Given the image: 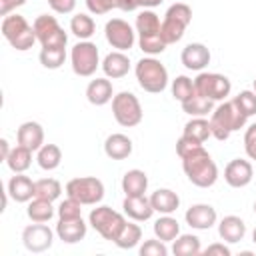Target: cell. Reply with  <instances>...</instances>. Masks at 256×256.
I'll return each instance as SVG.
<instances>
[{"label": "cell", "instance_id": "6da1fadb", "mask_svg": "<svg viewBox=\"0 0 256 256\" xmlns=\"http://www.w3.org/2000/svg\"><path fill=\"white\" fill-rule=\"evenodd\" d=\"M182 170L188 180L198 188H210L218 180V166L212 156L204 150V146L182 158Z\"/></svg>", "mask_w": 256, "mask_h": 256}, {"label": "cell", "instance_id": "7a4b0ae2", "mask_svg": "<svg viewBox=\"0 0 256 256\" xmlns=\"http://www.w3.org/2000/svg\"><path fill=\"white\" fill-rule=\"evenodd\" d=\"M248 116L240 112V108L234 104V100H228V102H222L218 104L214 110H212V116H210V130H212V136L220 142L228 140L232 132L244 128Z\"/></svg>", "mask_w": 256, "mask_h": 256}, {"label": "cell", "instance_id": "3957f363", "mask_svg": "<svg viewBox=\"0 0 256 256\" xmlns=\"http://www.w3.org/2000/svg\"><path fill=\"white\" fill-rule=\"evenodd\" d=\"M134 74H136V80L140 84V88L144 92H150V94H160L166 90L168 86V70L166 66L156 60L154 56H144L136 62V68H134Z\"/></svg>", "mask_w": 256, "mask_h": 256}, {"label": "cell", "instance_id": "277c9868", "mask_svg": "<svg viewBox=\"0 0 256 256\" xmlns=\"http://www.w3.org/2000/svg\"><path fill=\"white\" fill-rule=\"evenodd\" d=\"M2 36L18 52L30 50L34 46V42L38 40L34 26H30L28 20L20 14H8L2 18Z\"/></svg>", "mask_w": 256, "mask_h": 256}, {"label": "cell", "instance_id": "5b68a950", "mask_svg": "<svg viewBox=\"0 0 256 256\" xmlns=\"http://www.w3.org/2000/svg\"><path fill=\"white\" fill-rule=\"evenodd\" d=\"M192 22V8L184 2H176L172 4L166 14L164 20L160 24V34L164 38L166 44H176L182 40L184 30L188 28V24Z\"/></svg>", "mask_w": 256, "mask_h": 256}, {"label": "cell", "instance_id": "8992f818", "mask_svg": "<svg viewBox=\"0 0 256 256\" xmlns=\"http://www.w3.org/2000/svg\"><path fill=\"white\" fill-rule=\"evenodd\" d=\"M126 218L112 210L110 206H96L90 210V216H88V224L104 238V240H110L114 242L118 238V234L122 232V228L126 226Z\"/></svg>", "mask_w": 256, "mask_h": 256}, {"label": "cell", "instance_id": "52a82bcc", "mask_svg": "<svg viewBox=\"0 0 256 256\" xmlns=\"http://www.w3.org/2000/svg\"><path fill=\"white\" fill-rule=\"evenodd\" d=\"M66 194L82 206H96L104 198V184L96 176H78L66 182Z\"/></svg>", "mask_w": 256, "mask_h": 256}, {"label": "cell", "instance_id": "ba28073f", "mask_svg": "<svg viewBox=\"0 0 256 256\" xmlns=\"http://www.w3.org/2000/svg\"><path fill=\"white\" fill-rule=\"evenodd\" d=\"M112 114H114V120L124 128L138 126L142 122V116H144L140 100L128 90H122V92L114 94V98H112Z\"/></svg>", "mask_w": 256, "mask_h": 256}, {"label": "cell", "instance_id": "9c48e42d", "mask_svg": "<svg viewBox=\"0 0 256 256\" xmlns=\"http://www.w3.org/2000/svg\"><path fill=\"white\" fill-rule=\"evenodd\" d=\"M70 64H72V72L76 76H82V78L92 76L96 72V68L100 66L98 46L90 40H80L78 44L72 46Z\"/></svg>", "mask_w": 256, "mask_h": 256}, {"label": "cell", "instance_id": "30bf717a", "mask_svg": "<svg viewBox=\"0 0 256 256\" xmlns=\"http://www.w3.org/2000/svg\"><path fill=\"white\" fill-rule=\"evenodd\" d=\"M34 32L42 48H66L68 34L62 30L58 20L50 14H40L34 20Z\"/></svg>", "mask_w": 256, "mask_h": 256}, {"label": "cell", "instance_id": "8fae6325", "mask_svg": "<svg viewBox=\"0 0 256 256\" xmlns=\"http://www.w3.org/2000/svg\"><path fill=\"white\" fill-rule=\"evenodd\" d=\"M194 90L212 102H220L226 96H230L232 82L228 80V76L218 72H200L194 78Z\"/></svg>", "mask_w": 256, "mask_h": 256}, {"label": "cell", "instance_id": "7c38bea8", "mask_svg": "<svg viewBox=\"0 0 256 256\" xmlns=\"http://www.w3.org/2000/svg\"><path fill=\"white\" fill-rule=\"evenodd\" d=\"M104 36H106V42H108L112 48L120 50V52L130 50V48L134 46V42H136V32H134V28H132L126 20H122V18H112V20H108L106 26H104Z\"/></svg>", "mask_w": 256, "mask_h": 256}, {"label": "cell", "instance_id": "4fadbf2b", "mask_svg": "<svg viewBox=\"0 0 256 256\" xmlns=\"http://www.w3.org/2000/svg\"><path fill=\"white\" fill-rule=\"evenodd\" d=\"M52 242H54V232L46 226V222H34L22 230V244L32 254L50 250Z\"/></svg>", "mask_w": 256, "mask_h": 256}, {"label": "cell", "instance_id": "5bb4252c", "mask_svg": "<svg viewBox=\"0 0 256 256\" xmlns=\"http://www.w3.org/2000/svg\"><path fill=\"white\" fill-rule=\"evenodd\" d=\"M252 176H254V168L244 158H234L224 168V180L232 188H244V186H248L252 182Z\"/></svg>", "mask_w": 256, "mask_h": 256}, {"label": "cell", "instance_id": "9a60e30c", "mask_svg": "<svg viewBox=\"0 0 256 256\" xmlns=\"http://www.w3.org/2000/svg\"><path fill=\"white\" fill-rule=\"evenodd\" d=\"M184 220L194 230H208V228H212L216 224L218 214H216V208L210 206V204H192L186 210Z\"/></svg>", "mask_w": 256, "mask_h": 256}, {"label": "cell", "instance_id": "2e32d148", "mask_svg": "<svg viewBox=\"0 0 256 256\" xmlns=\"http://www.w3.org/2000/svg\"><path fill=\"white\" fill-rule=\"evenodd\" d=\"M86 232H88V224L82 220V216H78V218H58L56 236L62 242L76 244V242L86 238Z\"/></svg>", "mask_w": 256, "mask_h": 256}, {"label": "cell", "instance_id": "e0dca14e", "mask_svg": "<svg viewBox=\"0 0 256 256\" xmlns=\"http://www.w3.org/2000/svg\"><path fill=\"white\" fill-rule=\"evenodd\" d=\"M210 50L208 46L200 44V42H190L188 46L182 48V54H180V60L182 64L188 68V70H204L208 64H210Z\"/></svg>", "mask_w": 256, "mask_h": 256}, {"label": "cell", "instance_id": "ac0fdd59", "mask_svg": "<svg viewBox=\"0 0 256 256\" xmlns=\"http://www.w3.org/2000/svg\"><path fill=\"white\" fill-rule=\"evenodd\" d=\"M16 140L20 146H26L32 152H38L44 146V128L34 120L22 122L16 130Z\"/></svg>", "mask_w": 256, "mask_h": 256}, {"label": "cell", "instance_id": "d6986e66", "mask_svg": "<svg viewBox=\"0 0 256 256\" xmlns=\"http://www.w3.org/2000/svg\"><path fill=\"white\" fill-rule=\"evenodd\" d=\"M6 192L14 202L24 204V202H30L36 196V182H32V178L24 176V172H22V174H16L8 180Z\"/></svg>", "mask_w": 256, "mask_h": 256}, {"label": "cell", "instance_id": "ffe728a7", "mask_svg": "<svg viewBox=\"0 0 256 256\" xmlns=\"http://www.w3.org/2000/svg\"><path fill=\"white\" fill-rule=\"evenodd\" d=\"M122 210L134 222H146L154 214L150 198H146V196H126L122 202Z\"/></svg>", "mask_w": 256, "mask_h": 256}, {"label": "cell", "instance_id": "44dd1931", "mask_svg": "<svg viewBox=\"0 0 256 256\" xmlns=\"http://www.w3.org/2000/svg\"><path fill=\"white\" fill-rule=\"evenodd\" d=\"M218 236L226 242V244H238L240 240H244L246 236V224L240 216H224L218 224Z\"/></svg>", "mask_w": 256, "mask_h": 256}, {"label": "cell", "instance_id": "7402d4cb", "mask_svg": "<svg viewBox=\"0 0 256 256\" xmlns=\"http://www.w3.org/2000/svg\"><path fill=\"white\" fill-rule=\"evenodd\" d=\"M112 98H114V88H112V82L108 78H94L88 82L86 100L92 106H104V104L112 102Z\"/></svg>", "mask_w": 256, "mask_h": 256}, {"label": "cell", "instance_id": "603a6c76", "mask_svg": "<svg viewBox=\"0 0 256 256\" xmlns=\"http://www.w3.org/2000/svg\"><path fill=\"white\" fill-rule=\"evenodd\" d=\"M102 72L106 74V78H112V80H118V78H124L130 70V58L120 52V50H114L110 54L104 56L102 60Z\"/></svg>", "mask_w": 256, "mask_h": 256}, {"label": "cell", "instance_id": "cb8c5ba5", "mask_svg": "<svg viewBox=\"0 0 256 256\" xmlns=\"http://www.w3.org/2000/svg\"><path fill=\"white\" fill-rule=\"evenodd\" d=\"M132 140L126 136V134H110L104 142V154L110 158V160H126L130 154H132Z\"/></svg>", "mask_w": 256, "mask_h": 256}, {"label": "cell", "instance_id": "d4e9b609", "mask_svg": "<svg viewBox=\"0 0 256 256\" xmlns=\"http://www.w3.org/2000/svg\"><path fill=\"white\" fill-rule=\"evenodd\" d=\"M150 204L158 214H172L180 206V196L170 188H158L150 194Z\"/></svg>", "mask_w": 256, "mask_h": 256}, {"label": "cell", "instance_id": "484cf974", "mask_svg": "<svg viewBox=\"0 0 256 256\" xmlns=\"http://www.w3.org/2000/svg\"><path fill=\"white\" fill-rule=\"evenodd\" d=\"M148 190V176L140 168H132L122 176V192L126 196H144Z\"/></svg>", "mask_w": 256, "mask_h": 256}, {"label": "cell", "instance_id": "4316f807", "mask_svg": "<svg viewBox=\"0 0 256 256\" xmlns=\"http://www.w3.org/2000/svg\"><path fill=\"white\" fill-rule=\"evenodd\" d=\"M30 164H32V150L26 148V146H20V144H16V146L10 150L8 158H6V166H8L14 174L26 172V170L30 168Z\"/></svg>", "mask_w": 256, "mask_h": 256}, {"label": "cell", "instance_id": "83f0119b", "mask_svg": "<svg viewBox=\"0 0 256 256\" xmlns=\"http://www.w3.org/2000/svg\"><path fill=\"white\" fill-rule=\"evenodd\" d=\"M154 234L158 240L162 242H172L180 236V224L176 218H172L170 214H162L156 222H154Z\"/></svg>", "mask_w": 256, "mask_h": 256}, {"label": "cell", "instance_id": "f1b7e54d", "mask_svg": "<svg viewBox=\"0 0 256 256\" xmlns=\"http://www.w3.org/2000/svg\"><path fill=\"white\" fill-rule=\"evenodd\" d=\"M184 136L196 140V142H206L210 136H212V130H210V120H206L204 116H192V120H188L184 124Z\"/></svg>", "mask_w": 256, "mask_h": 256}, {"label": "cell", "instance_id": "f546056e", "mask_svg": "<svg viewBox=\"0 0 256 256\" xmlns=\"http://www.w3.org/2000/svg\"><path fill=\"white\" fill-rule=\"evenodd\" d=\"M180 104H182V110H184L188 116H208V114L214 110V102L208 100L206 96L198 94L196 90H194V94H192L190 98H186V100L180 102Z\"/></svg>", "mask_w": 256, "mask_h": 256}, {"label": "cell", "instance_id": "4dcf8cb0", "mask_svg": "<svg viewBox=\"0 0 256 256\" xmlns=\"http://www.w3.org/2000/svg\"><path fill=\"white\" fill-rule=\"evenodd\" d=\"M202 252L200 238L194 234H180L176 240H172V254L174 256H196Z\"/></svg>", "mask_w": 256, "mask_h": 256}, {"label": "cell", "instance_id": "1f68e13d", "mask_svg": "<svg viewBox=\"0 0 256 256\" xmlns=\"http://www.w3.org/2000/svg\"><path fill=\"white\" fill-rule=\"evenodd\" d=\"M36 162L42 170H56L62 162V150L56 144H44L38 154H36Z\"/></svg>", "mask_w": 256, "mask_h": 256}, {"label": "cell", "instance_id": "d6a6232c", "mask_svg": "<svg viewBox=\"0 0 256 256\" xmlns=\"http://www.w3.org/2000/svg\"><path fill=\"white\" fill-rule=\"evenodd\" d=\"M26 214L32 222H50L52 216H54V206L50 200H44V198H34L28 202V208H26Z\"/></svg>", "mask_w": 256, "mask_h": 256}, {"label": "cell", "instance_id": "836d02e7", "mask_svg": "<svg viewBox=\"0 0 256 256\" xmlns=\"http://www.w3.org/2000/svg\"><path fill=\"white\" fill-rule=\"evenodd\" d=\"M160 18L156 12H152L150 8H144L138 16H136V32L138 36H148V34H160Z\"/></svg>", "mask_w": 256, "mask_h": 256}, {"label": "cell", "instance_id": "e575fe53", "mask_svg": "<svg viewBox=\"0 0 256 256\" xmlns=\"http://www.w3.org/2000/svg\"><path fill=\"white\" fill-rule=\"evenodd\" d=\"M140 240H142V228L132 220V222H126V226L122 228V232L118 234L114 244L118 248H122V250H130V248L138 246Z\"/></svg>", "mask_w": 256, "mask_h": 256}, {"label": "cell", "instance_id": "d590c367", "mask_svg": "<svg viewBox=\"0 0 256 256\" xmlns=\"http://www.w3.org/2000/svg\"><path fill=\"white\" fill-rule=\"evenodd\" d=\"M70 32L76 38H80V40H88L96 32V24H94L92 16L80 12V14H74L72 16V20H70Z\"/></svg>", "mask_w": 256, "mask_h": 256}, {"label": "cell", "instance_id": "8d00e7d4", "mask_svg": "<svg viewBox=\"0 0 256 256\" xmlns=\"http://www.w3.org/2000/svg\"><path fill=\"white\" fill-rule=\"evenodd\" d=\"M62 194V184L56 178H40L36 180V196L34 198H44L54 202Z\"/></svg>", "mask_w": 256, "mask_h": 256}, {"label": "cell", "instance_id": "74e56055", "mask_svg": "<svg viewBox=\"0 0 256 256\" xmlns=\"http://www.w3.org/2000/svg\"><path fill=\"white\" fill-rule=\"evenodd\" d=\"M40 64L48 70H58L66 60V48H42L40 50Z\"/></svg>", "mask_w": 256, "mask_h": 256}, {"label": "cell", "instance_id": "f35d334b", "mask_svg": "<svg viewBox=\"0 0 256 256\" xmlns=\"http://www.w3.org/2000/svg\"><path fill=\"white\" fill-rule=\"evenodd\" d=\"M194 94V80L188 76H176L172 80V96L178 102H184Z\"/></svg>", "mask_w": 256, "mask_h": 256}, {"label": "cell", "instance_id": "ab89813d", "mask_svg": "<svg viewBox=\"0 0 256 256\" xmlns=\"http://www.w3.org/2000/svg\"><path fill=\"white\" fill-rule=\"evenodd\" d=\"M234 104L240 108L242 114H246L248 118L256 114V92L254 90H242L238 96L232 98Z\"/></svg>", "mask_w": 256, "mask_h": 256}, {"label": "cell", "instance_id": "60d3db41", "mask_svg": "<svg viewBox=\"0 0 256 256\" xmlns=\"http://www.w3.org/2000/svg\"><path fill=\"white\" fill-rule=\"evenodd\" d=\"M78 216H82V204L78 200H74V198L68 196L66 200L60 202V206H58V218H78Z\"/></svg>", "mask_w": 256, "mask_h": 256}, {"label": "cell", "instance_id": "b9f144b4", "mask_svg": "<svg viewBox=\"0 0 256 256\" xmlns=\"http://www.w3.org/2000/svg\"><path fill=\"white\" fill-rule=\"evenodd\" d=\"M138 252H140V256H166L168 248H166V242H162L158 238H152V240H146L138 248Z\"/></svg>", "mask_w": 256, "mask_h": 256}, {"label": "cell", "instance_id": "7bdbcfd3", "mask_svg": "<svg viewBox=\"0 0 256 256\" xmlns=\"http://www.w3.org/2000/svg\"><path fill=\"white\" fill-rule=\"evenodd\" d=\"M86 8L92 14H106L112 8H118V0H86Z\"/></svg>", "mask_w": 256, "mask_h": 256}, {"label": "cell", "instance_id": "ee69618b", "mask_svg": "<svg viewBox=\"0 0 256 256\" xmlns=\"http://www.w3.org/2000/svg\"><path fill=\"white\" fill-rule=\"evenodd\" d=\"M244 150L250 160H256V122L250 124L244 132Z\"/></svg>", "mask_w": 256, "mask_h": 256}, {"label": "cell", "instance_id": "f6af8a7d", "mask_svg": "<svg viewBox=\"0 0 256 256\" xmlns=\"http://www.w3.org/2000/svg\"><path fill=\"white\" fill-rule=\"evenodd\" d=\"M200 146H202V142H196V140H192V138H188V136L182 134V136L178 138V142H176V154H178L180 158H184L186 154L198 150Z\"/></svg>", "mask_w": 256, "mask_h": 256}, {"label": "cell", "instance_id": "bcb514c9", "mask_svg": "<svg viewBox=\"0 0 256 256\" xmlns=\"http://www.w3.org/2000/svg\"><path fill=\"white\" fill-rule=\"evenodd\" d=\"M56 14H70L76 8V0H46Z\"/></svg>", "mask_w": 256, "mask_h": 256}, {"label": "cell", "instance_id": "7dc6e473", "mask_svg": "<svg viewBox=\"0 0 256 256\" xmlns=\"http://www.w3.org/2000/svg\"><path fill=\"white\" fill-rule=\"evenodd\" d=\"M204 254H206V256H230L232 250H230L224 242H214V244H210V246L204 250Z\"/></svg>", "mask_w": 256, "mask_h": 256}, {"label": "cell", "instance_id": "c3c4849f", "mask_svg": "<svg viewBox=\"0 0 256 256\" xmlns=\"http://www.w3.org/2000/svg\"><path fill=\"white\" fill-rule=\"evenodd\" d=\"M22 4H26V0H0V14L8 16V14H12V10L20 8Z\"/></svg>", "mask_w": 256, "mask_h": 256}, {"label": "cell", "instance_id": "681fc988", "mask_svg": "<svg viewBox=\"0 0 256 256\" xmlns=\"http://www.w3.org/2000/svg\"><path fill=\"white\" fill-rule=\"evenodd\" d=\"M118 8L124 12H134L140 8V0H118Z\"/></svg>", "mask_w": 256, "mask_h": 256}, {"label": "cell", "instance_id": "f907efd6", "mask_svg": "<svg viewBox=\"0 0 256 256\" xmlns=\"http://www.w3.org/2000/svg\"><path fill=\"white\" fill-rule=\"evenodd\" d=\"M10 144H8V140L6 138H2L0 140V160H4L6 162V158H8V154H10Z\"/></svg>", "mask_w": 256, "mask_h": 256}, {"label": "cell", "instance_id": "816d5d0a", "mask_svg": "<svg viewBox=\"0 0 256 256\" xmlns=\"http://www.w3.org/2000/svg\"><path fill=\"white\" fill-rule=\"evenodd\" d=\"M162 0H140V6H144V8H154V6H158Z\"/></svg>", "mask_w": 256, "mask_h": 256}, {"label": "cell", "instance_id": "f5cc1de1", "mask_svg": "<svg viewBox=\"0 0 256 256\" xmlns=\"http://www.w3.org/2000/svg\"><path fill=\"white\" fill-rule=\"evenodd\" d=\"M252 242H254V244H256V228H254V230H252Z\"/></svg>", "mask_w": 256, "mask_h": 256}, {"label": "cell", "instance_id": "db71d44e", "mask_svg": "<svg viewBox=\"0 0 256 256\" xmlns=\"http://www.w3.org/2000/svg\"><path fill=\"white\" fill-rule=\"evenodd\" d=\"M252 88H254V92H256V78H254V82H252Z\"/></svg>", "mask_w": 256, "mask_h": 256}, {"label": "cell", "instance_id": "11a10c76", "mask_svg": "<svg viewBox=\"0 0 256 256\" xmlns=\"http://www.w3.org/2000/svg\"><path fill=\"white\" fill-rule=\"evenodd\" d=\"M254 214H256V202H254Z\"/></svg>", "mask_w": 256, "mask_h": 256}]
</instances>
